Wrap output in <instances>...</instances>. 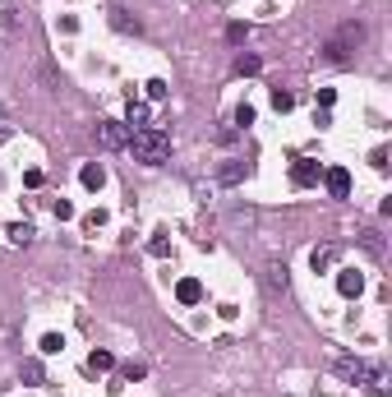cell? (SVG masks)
Listing matches in <instances>:
<instances>
[{
  "label": "cell",
  "mask_w": 392,
  "mask_h": 397,
  "mask_svg": "<svg viewBox=\"0 0 392 397\" xmlns=\"http://www.w3.org/2000/svg\"><path fill=\"white\" fill-rule=\"evenodd\" d=\"M176 301H180V305H198V301H203V287H198L194 277H185V282H176Z\"/></svg>",
  "instance_id": "obj_7"
},
{
  "label": "cell",
  "mask_w": 392,
  "mask_h": 397,
  "mask_svg": "<svg viewBox=\"0 0 392 397\" xmlns=\"http://www.w3.org/2000/svg\"><path fill=\"white\" fill-rule=\"evenodd\" d=\"M236 125H240V130H245V125H254V107H249V102L236 107Z\"/></svg>",
  "instance_id": "obj_23"
},
{
  "label": "cell",
  "mask_w": 392,
  "mask_h": 397,
  "mask_svg": "<svg viewBox=\"0 0 392 397\" xmlns=\"http://www.w3.org/2000/svg\"><path fill=\"white\" fill-rule=\"evenodd\" d=\"M240 171H245V167H240V162H231V167H227V171H222V181H227V185H236V181H240Z\"/></svg>",
  "instance_id": "obj_25"
},
{
  "label": "cell",
  "mask_w": 392,
  "mask_h": 397,
  "mask_svg": "<svg viewBox=\"0 0 392 397\" xmlns=\"http://www.w3.org/2000/svg\"><path fill=\"white\" fill-rule=\"evenodd\" d=\"M143 88H148V102H162L166 97V79H148Z\"/></svg>",
  "instance_id": "obj_20"
},
{
  "label": "cell",
  "mask_w": 392,
  "mask_h": 397,
  "mask_svg": "<svg viewBox=\"0 0 392 397\" xmlns=\"http://www.w3.org/2000/svg\"><path fill=\"white\" fill-rule=\"evenodd\" d=\"M258 70H263V61H258V56H249V51H240V56H236V74H258Z\"/></svg>",
  "instance_id": "obj_14"
},
{
  "label": "cell",
  "mask_w": 392,
  "mask_h": 397,
  "mask_svg": "<svg viewBox=\"0 0 392 397\" xmlns=\"http://www.w3.org/2000/svg\"><path fill=\"white\" fill-rule=\"evenodd\" d=\"M268 287L272 291H287V263H282V259L268 263Z\"/></svg>",
  "instance_id": "obj_11"
},
{
  "label": "cell",
  "mask_w": 392,
  "mask_h": 397,
  "mask_svg": "<svg viewBox=\"0 0 392 397\" xmlns=\"http://www.w3.org/2000/svg\"><path fill=\"white\" fill-rule=\"evenodd\" d=\"M309 263H314V273H328L332 263H337V245H318L314 254H309Z\"/></svg>",
  "instance_id": "obj_9"
},
{
  "label": "cell",
  "mask_w": 392,
  "mask_h": 397,
  "mask_svg": "<svg viewBox=\"0 0 392 397\" xmlns=\"http://www.w3.org/2000/svg\"><path fill=\"white\" fill-rule=\"evenodd\" d=\"M378 365H369V360H360V356H342L337 360V374L342 379H351V383H369V374H374Z\"/></svg>",
  "instance_id": "obj_3"
},
{
  "label": "cell",
  "mask_w": 392,
  "mask_h": 397,
  "mask_svg": "<svg viewBox=\"0 0 392 397\" xmlns=\"http://www.w3.org/2000/svg\"><path fill=\"white\" fill-rule=\"evenodd\" d=\"M130 148H134L138 162H148V167H157V162H166L171 157V139L162 134V130H134V139H130Z\"/></svg>",
  "instance_id": "obj_1"
},
{
  "label": "cell",
  "mask_w": 392,
  "mask_h": 397,
  "mask_svg": "<svg viewBox=\"0 0 392 397\" xmlns=\"http://www.w3.org/2000/svg\"><path fill=\"white\" fill-rule=\"evenodd\" d=\"M65 352V337L61 333H46L42 337V356H61Z\"/></svg>",
  "instance_id": "obj_17"
},
{
  "label": "cell",
  "mask_w": 392,
  "mask_h": 397,
  "mask_svg": "<svg viewBox=\"0 0 392 397\" xmlns=\"http://www.w3.org/2000/svg\"><path fill=\"white\" fill-rule=\"evenodd\" d=\"M5 236H10L14 245H28V241H32V222H10V227H5Z\"/></svg>",
  "instance_id": "obj_12"
},
{
  "label": "cell",
  "mask_w": 392,
  "mask_h": 397,
  "mask_svg": "<svg viewBox=\"0 0 392 397\" xmlns=\"http://www.w3.org/2000/svg\"><path fill=\"white\" fill-rule=\"evenodd\" d=\"M143 379V365H138V360H125L121 365V383H138Z\"/></svg>",
  "instance_id": "obj_18"
},
{
  "label": "cell",
  "mask_w": 392,
  "mask_h": 397,
  "mask_svg": "<svg viewBox=\"0 0 392 397\" xmlns=\"http://www.w3.org/2000/svg\"><path fill=\"white\" fill-rule=\"evenodd\" d=\"M332 42H342V46H347V51H355V46L364 42V23H342V32H337Z\"/></svg>",
  "instance_id": "obj_8"
},
{
  "label": "cell",
  "mask_w": 392,
  "mask_h": 397,
  "mask_svg": "<svg viewBox=\"0 0 392 397\" xmlns=\"http://www.w3.org/2000/svg\"><path fill=\"white\" fill-rule=\"evenodd\" d=\"M272 107H277V111H291V107H296V92H282V88H272Z\"/></svg>",
  "instance_id": "obj_19"
},
{
  "label": "cell",
  "mask_w": 392,
  "mask_h": 397,
  "mask_svg": "<svg viewBox=\"0 0 392 397\" xmlns=\"http://www.w3.org/2000/svg\"><path fill=\"white\" fill-rule=\"evenodd\" d=\"M148 250H152V259H166V254H171V245H166V241H162V236H157V241H152V245H148Z\"/></svg>",
  "instance_id": "obj_24"
},
{
  "label": "cell",
  "mask_w": 392,
  "mask_h": 397,
  "mask_svg": "<svg viewBox=\"0 0 392 397\" xmlns=\"http://www.w3.org/2000/svg\"><path fill=\"white\" fill-rule=\"evenodd\" d=\"M337 291L347 296V301H355L364 291V273H355V268H337Z\"/></svg>",
  "instance_id": "obj_4"
},
{
  "label": "cell",
  "mask_w": 392,
  "mask_h": 397,
  "mask_svg": "<svg viewBox=\"0 0 392 397\" xmlns=\"http://www.w3.org/2000/svg\"><path fill=\"white\" fill-rule=\"evenodd\" d=\"M102 227H106V213H102V208H92V213L83 217V231H102Z\"/></svg>",
  "instance_id": "obj_21"
},
{
  "label": "cell",
  "mask_w": 392,
  "mask_h": 397,
  "mask_svg": "<svg viewBox=\"0 0 392 397\" xmlns=\"http://www.w3.org/2000/svg\"><path fill=\"white\" fill-rule=\"evenodd\" d=\"M323 181H328V194H332V198H351V171L332 167L328 176H323Z\"/></svg>",
  "instance_id": "obj_6"
},
{
  "label": "cell",
  "mask_w": 392,
  "mask_h": 397,
  "mask_svg": "<svg viewBox=\"0 0 392 397\" xmlns=\"http://www.w3.org/2000/svg\"><path fill=\"white\" fill-rule=\"evenodd\" d=\"M5 139H10V130H5V125H0V143H5Z\"/></svg>",
  "instance_id": "obj_28"
},
{
  "label": "cell",
  "mask_w": 392,
  "mask_h": 397,
  "mask_svg": "<svg viewBox=\"0 0 392 397\" xmlns=\"http://www.w3.org/2000/svg\"><path fill=\"white\" fill-rule=\"evenodd\" d=\"M148 121V102H130V125H143Z\"/></svg>",
  "instance_id": "obj_22"
},
{
  "label": "cell",
  "mask_w": 392,
  "mask_h": 397,
  "mask_svg": "<svg viewBox=\"0 0 392 397\" xmlns=\"http://www.w3.org/2000/svg\"><path fill=\"white\" fill-rule=\"evenodd\" d=\"M227 37H231V42H245V37H249V28H245V23H231Z\"/></svg>",
  "instance_id": "obj_26"
},
{
  "label": "cell",
  "mask_w": 392,
  "mask_h": 397,
  "mask_svg": "<svg viewBox=\"0 0 392 397\" xmlns=\"http://www.w3.org/2000/svg\"><path fill=\"white\" fill-rule=\"evenodd\" d=\"M291 181L300 185V190L318 185V162H309V157H296V167H291Z\"/></svg>",
  "instance_id": "obj_5"
},
{
  "label": "cell",
  "mask_w": 392,
  "mask_h": 397,
  "mask_svg": "<svg viewBox=\"0 0 392 397\" xmlns=\"http://www.w3.org/2000/svg\"><path fill=\"white\" fill-rule=\"evenodd\" d=\"M19 374H23V383H32V388L46 379V374H42V360H23V365H19Z\"/></svg>",
  "instance_id": "obj_15"
},
{
  "label": "cell",
  "mask_w": 392,
  "mask_h": 397,
  "mask_svg": "<svg viewBox=\"0 0 392 397\" xmlns=\"http://www.w3.org/2000/svg\"><path fill=\"white\" fill-rule=\"evenodd\" d=\"M360 245L369 250V254H383V236H378L374 227H364V231H360Z\"/></svg>",
  "instance_id": "obj_16"
},
{
  "label": "cell",
  "mask_w": 392,
  "mask_h": 397,
  "mask_svg": "<svg viewBox=\"0 0 392 397\" xmlns=\"http://www.w3.org/2000/svg\"><path fill=\"white\" fill-rule=\"evenodd\" d=\"M88 369H92V374H106V369H116V356H111V352H92Z\"/></svg>",
  "instance_id": "obj_13"
},
{
  "label": "cell",
  "mask_w": 392,
  "mask_h": 397,
  "mask_svg": "<svg viewBox=\"0 0 392 397\" xmlns=\"http://www.w3.org/2000/svg\"><path fill=\"white\" fill-rule=\"evenodd\" d=\"M79 181H83V190H102V185H106V171L97 167V162H88V167L79 171Z\"/></svg>",
  "instance_id": "obj_10"
},
{
  "label": "cell",
  "mask_w": 392,
  "mask_h": 397,
  "mask_svg": "<svg viewBox=\"0 0 392 397\" xmlns=\"http://www.w3.org/2000/svg\"><path fill=\"white\" fill-rule=\"evenodd\" d=\"M56 217H61V222H70V217H74V208H70L65 198H56Z\"/></svg>",
  "instance_id": "obj_27"
},
{
  "label": "cell",
  "mask_w": 392,
  "mask_h": 397,
  "mask_svg": "<svg viewBox=\"0 0 392 397\" xmlns=\"http://www.w3.org/2000/svg\"><path fill=\"white\" fill-rule=\"evenodd\" d=\"M97 143H102L106 153H116V148L130 143V130H125L121 121H97Z\"/></svg>",
  "instance_id": "obj_2"
}]
</instances>
